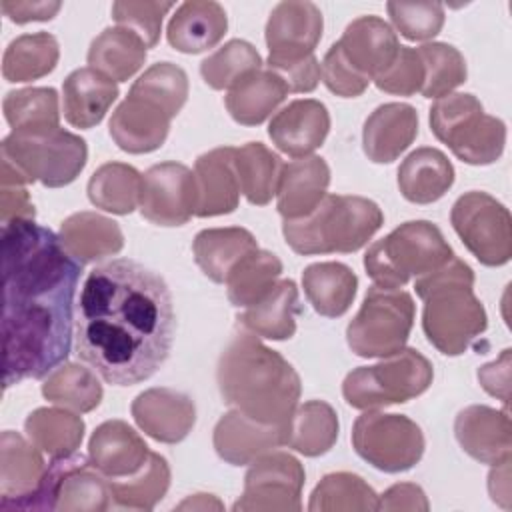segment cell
Listing matches in <instances>:
<instances>
[{"instance_id": "e575fe53", "label": "cell", "mask_w": 512, "mask_h": 512, "mask_svg": "<svg viewBox=\"0 0 512 512\" xmlns=\"http://www.w3.org/2000/svg\"><path fill=\"white\" fill-rule=\"evenodd\" d=\"M302 288L320 316L338 318L352 306L358 278L342 262H316L304 268Z\"/></svg>"}, {"instance_id": "f35d334b", "label": "cell", "mask_w": 512, "mask_h": 512, "mask_svg": "<svg viewBox=\"0 0 512 512\" xmlns=\"http://www.w3.org/2000/svg\"><path fill=\"white\" fill-rule=\"evenodd\" d=\"M84 420L68 408H36L24 420V432L50 458L76 454L84 438Z\"/></svg>"}, {"instance_id": "816d5d0a", "label": "cell", "mask_w": 512, "mask_h": 512, "mask_svg": "<svg viewBox=\"0 0 512 512\" xmlns=\"http://www.w3.org/2000/svg\"><path fill=\"white\" fill-rule=\"evenodd\" d=\"M172 2H114L112 18L118 26L134 32L146 48H154L160 40L162 20L172 10Z\"/></svg>"}, {"instance_id": "f546056e", "label": "cell", "mask_w": 512, "mask_h": 512, "mask_svg": "<svg viewBox=\"0 0 512 512\" xmlns=\"http://www.w3.org/2000/svg\"><path fill=\"white\" fill-rule=\"evenodd\" d=\"M60 242L64 250L82 266L114 256L124 248V234L112 218L98 212H76L60 224Z\"/></svg>"}, {"instance_id": "d6a6232c", "label": "cell", "mask_w": 512, "mask_h": 512, "mask_svg": "<svg viewBox=\"0 0 512 512\" xmlns=\"http://www.w3.org/2000/svg\"><path fill=\"white\" fill-rule=\"evenodd\" d=\"M302 312L298 304V286L294 280L286 278L276 282V286L256 304L248 306L236 316L238 324L268 340H290L296 332V318Z\"/></svg>"}, {"instance_id": "7a4b0ae2", "label": "cell", "mask_w": 512, "mask_h": 512, "mask_svg": "<svg viewBox=\"0 0 512 512\" xmlns=\"http://www.w3.org/2000/svg\"><path fill=\"white\" fill-rule=\"evenodd\" d=\"M176 314L166 280L130 258L100 264L76 304V354L104 382L134 386L168 360Z\"/></svg>"}, {"instance_id": "681fc988", "label": "cell", "mask_w": 512, "mask_h": 512, "mask_svg": "<svg viewBox=\"0 0 512 512\" xmlns=\"http://www.w3.org/2000/svg\"><path fill=\"white\" fill-rule=\"evenodd\" d=\"M262 68L258 50L246 40H230L200 64V74L212 90H230L250 72Z\"/></svg>"}, {"instance_id": "8d00e7d4", "label": "cell", "mask_w": 512, "mask_h": 512, "mask_svg": "<svg viewBox=\"0 0 512 512\" xmlns=\"http://www.w3.org/2000/svg\"><path fill=\"white\" fill-rule=\"evenodd\" d=\"M90 68L114 82H128L146 60V44L122 26L102 30L88 48Z\"/></svg>"}, {"instance_id": "91938a15", "label": "cell", "mask_w": 512, "mask_h": 512, "mask_svg": "<svg viewBox=\"0 0 512 512\" xmlns=\"http://www.w3.org/2000/svg\"><path fill=\"white\" fill-rule=\"evenodd\" d=\"M34 204L30 200L28 190L22 184H2L0 188V220L2 224L12 222L16 218L34 220Z\"/></svg>"}, {"instance_id": "277c9868", "label": "cell", "mask_w": 512, "mask_h": 512, "mask_svg": "<svg viewBox=\"0 0 512 512\" xmlns=\"http://www.w3.org/2000/svg\"><path fill=\"white\" fill-rule=\"evenodd\" d=\"M414 290L424 302L422 330L444 356H460L486 330L488 316L474 294V270L452 256L440 268L416 278Z\"/></svg>"}, {"instance_id": "4dcf8cb0", "label": "cell", "mask_w": 512, "mask_h": 512, "mask_svg": "<svg viewBox=\"0 0 512 512\" xmlns=\"http://www.w3.org/2000/svg\"><path fill=\"white\" fill-rule=\"evenodd\" d=\"M452 184L454 166L438 148H416L398 168L400 194L412 204H432L440 200Z\"/></svg>"}, {"instance_id": "bcb514c9", "label": "cell", "mask_w": 512, "mask_h": 512, "mask_svg": "<svg viewBox=\"0 0 512 512\" xmlns=\"http://www.w3.org/2000/svg\"><path fill=\"white\" fill-rule=\"evenodd\" d=\"M2 110L14 132L60 126L58 92L54 88L10 90L2 100Z\"/></svg>"}, {"instance_id": "d4e9b609", "label": "cell", "mask_w": 512, "mask_h": 512, "mask_svg": "<svg viewBox=\"0 0 512 512\" xmlns=\"http://www.w3.org/2000/svg\"><path fill=\"white\" fill-rule=\"evenodd\" d=\"M196 216L210 218L238 208L240 186L234 170V148L220 146L200 154L194 162Z\"/></svg>"}, {"instance_id": "cb8c5ba5", "label": "cell", "mask_w": 512, "mask_h": 512, "mask_svg": "<svg viewBox=\"0 0 512 512\" xmlns=\"http://www.w3.org/2000/svg\"><path fill=\"white\" fill-rule=\"evenodd\" d=\"M418 136V112L404 102L380 104L364 122L362 150L376 164H390Z\"/></svg>"}, {"instance_id": "ba28073f", "label": "cell", "mask_w": 512, "mask_h": 512, "mask_svg": "<svg viewBox=\"0 0 512 512\" xmlns=\"http://www.w3.org/2000/svg\"><path fill=\"white\" fill-rule=\"evenodd\" d=\"M430 128L452 154L472 166L496 162L506 144V124L484 112L474 94L456 92L438 98L430 108Z\"/></svg>"}, {"instance_id": "e0dca14e", "label": "cell", "mask_w": 512, "mask_h": 512, "mask_svg": "<svg viewBox=\"0 0 512 512\" xmlns=\"http://www.w3.org/2000/svg\"><path fill=\"white\" fill-rule=\"evenodd\" d=\"M324 30L320 8L308 0L278 2L266 22L264 38L270 58H304L314 54Z\"/></svg>"}, {"instance_id": "484cf974", "label": "cell", "mask_w": 512, "mask_h": 512, "mask_svg": "<svg viewBox=\"0 0 512 512\" xmlns=\"http://www.w3.org/2000/svg\"><path fill=\"white\" fill-rule=\"evenodd\" d=\"M148 454L144 438L124 420L102 422L88 440L90 462L110 480L138 472Z\"/></svg>"}, {"instance_id": "1f68e13d", "label": "cell", "mask_w": 512, "mask_h": 512, "mask_svg": "<svg viewBox=\"0 0 512 512\" xmlns=\"http://www.w3.org/2000/svg\"><path fill=\"white\" fill-rule=\"evenodd\" d=\"M258 248L250 230L240 226L206 228L194 236L192 252L198 268L216 284H226L238 262Z\"/></svg>"}, {"instance_id": "30bf717a", "label": "cell", "mask_w": 512, "mask_h": 512, "mask_svg": "<svg viewBox=\"0 0 512 512\" xmlns=\"http://www.w3.org/2000/svg\"><path fill=\"white\" fill-rule=\"evenodd\" d=\"M412 324V296L400 288L374 284L346 328V342L360 358H388L406 346Z\"/></svg>"}, {"instance_id": "680465c9", "label": "cell", "mask_w": 512, "mask_h": 512, "mask_svg": "<svg viewBox=\"0 0 512 512\" xmlns=\"http://www.w3.org/2000/svg\"><path fill=\"white\" fill-rule=\"evenodd\" d=\"M428 498L418 484L400 482L378 496V510H428Z\"/></svg>"}, {"instance_id": "7402d4cb", "label": "cell", "mask_w": 512, "mask_h": 512, "mask_svg": "<svg viewBox=\"0 0 512 512\" xmlns=\"http://www.w3.org/2000/svg\"><path fill=\"white\" fill-rule=\"evenodd\" d=\"M336 44L350 66L370 82L392 64L400 50L392 26L374 14L352 20Z\"/></svg>"}, {"instance_id": "f5cc1de1", "label": "cell", "mask_w": 512, "mask_h": 512, "mask_svg": "<svg viewBox=\"0 0 512 512\" xmlns=\"http://www.w3.org/2000/svg\"><path fill=\"white\" fill-rule=\"evenodd\" d=\"M372 82L378 90L396 96H412L420 92L424 84V66L416 48L400 46L392 64Z\"/></svg>"}, {"instance_id": "ee69618b", "label": "cell", "mask_w": 512, "mask_h": 512, "mask_svg": "<svg viewBox=\"0 0 512 512\" xmlns=\"http://www.w3.org/2000/svg\"><path fill=\"white\" fill-rule=\"evenodd\" d=\"M282 262L276 254L256 248L244 256L226 280V294L232 306L248 308L262 300L278 282Z\"/></svg>"}, {"instance_id": "ab89813d", "label": "cell", "mask_w": 512, "mask_h": 512, "mask_svg": "<svg viewBox=\"0 0 512 512\" xmlns=\"http://www.w3.org/2000/svg\"><path fill=\"white\" fill-rule=\"evenodd\" d=\"M60 58L58 40L48 32L14 38L2 56V76L8 82H32L50 74Z\"/></svg>"}, {"instance_id": "5bb4252c", "label": "cell", "mask_w": 512, "mask_h": 512, "mask_svg": "<svg viewBox=\"0 0 512 512\" xmlns=\"http://www.w3.org/2000/svg\"><path fill=\"white\" fill-rule=\"evenodd\" d=\"M306 480L304 466L288 452H266L258 456L246 476L244 492L232 504V510H266L298 512L302 510V486Z\"/></svg>"}, {"instance_id": "f6af8a7d", "label": "cell", "mask_w": 512, "mask_h": 512, "mask_svg": "<svg viewBox=\"0 0 512 512\" xmlns=\"http://www.w3.org/2000/svg\"><path fill=\"white\" fill-rule=\"evenodd\" d=\"M310 512H340V510H378V494L358 474L332 472L326 474L310 494Z\"/></svg>"}, {"instance_id": "db71d44e", "label": "cell", "mask_w": 512, "mask_h": 512, "mask_svg": "<svg viewBox=\"0 0 512 512\" xmlns=\"http://www.w3.org/2000/svg\"><path fill=\"white\" fill-rule=\"evenodd\" d=\"M320 76H322V82L326 84V88L332 94L342 96V98H356L370 84V80L366 76L358 74L350 66V62L344 58V54L340 52L336 42L330 46V50L322 58Z\"/></svg>"}, {"instance_id": "60d3db41", "label": "cell", "mask_w": 512, "mask_h": 512, "mask_svg": "<svg viewBox=\"0 0 512 512\" xmlns=\"http://www.w3.org/2000/svg\"><path fill=\"white\" fill-rule=\"evenodd\" d=\"M142 174L124 162H106L94 170L88 180L90 202L118 216L130 214L140 202Z\"/></svg>"}, {"instance_id": "603a6c76", "label": "cell", "mask_w": 512, "mask_h": 512, "mask_svg": "<svg viewBox=\"0 0 512 512\" xmlns=\"http://www.w3.org/2000/svg\"><path fill=\"white\" fill-rule=\"evenodd\" d=\"M170 122L172 118L162 108L128 94L112 112L108 132L120 150L128 154H148L166 142Z\"/></svg>"}, {"instance_id": "7bdbcfd3", "label": "cell", "mask_w": 512, "mask_h": 512, "mask_svg": "<svg viewBox=\"0 0 512 512\" xmlns=\"http://www.w3.org/2000/svg\"><path fill=\"white\" fill-rule=\"evenodd\" d=\"M102 394V384L96 374L76 362L60 364L46 376L42 384V396L48 402L78 414L98 408Z\"/></svg>"}, {"instance_id": "f1b7e54d", "label": "cell", "mask_w": 512, "mask_h": 512, "mask_svg": "<svg viewBox=\"0 0 512 512\" xmlns=\"http://www.w3.org/2000/svg\"><path fill=\"white\" fill-rule=\"evenodd\" d=\"M228 30L226 10L214 0L182 2L172 14L166 38L168 44L184 54H200L214 48Z\"/></svg>"}, {"instance_id": "9f6ffc18", "label": "cell", "mask_w": 512, "mask_h": 512, "mask_svg": "<svg viewBox=\"0 0 512 512\" xmlns=\"http://www.w3.org/2000/svg\"><path fill=\"white\" fill-rule=\"evenodd\" d=\"M478 382L482 388L500 398L504 408H508V388H510V348L502 350L500 358L478 368Z\"/></svg>"}, {"instance_id": "c3c4849f", "label": "cell", "mask_w": 512, "mask_h": 512, "mask_svg": "<svg viewBox=\"0 0 512 512\" xmlns=\"http://www.w3.org/2000/svg\"><path fill=\"white\" fill-rule=\"evenodd\" d=\"M128 94L156 104L174 118L188 100V76L172 62H156L138 76Z\"/></svg>"}, {"instance_id": "4fadbf2b", "label": "cell", "mask_w": 512, "mask_h": 512, "mask_svg": "<svg viewBox=\"0 0 512 512\" xmlns=\"http://www.w3.org/2000/svg\"><path fill=\"white\" fill-rule=\"evenodd\" d=\"M114 508L110 480L82 454L52 458L34 510L102 512Z\"/></svg>"}, {"instance_id": "b9f144b4", "label": "cell", "mask_w": 512, "mask_h": 512, "mask_svg": "<svg viewBox=\"0 0 512 512\" xmlns=\"http://www.w3.org/2000/svg\"><path fill=\"white\" fill-rule=\"evenodd\" d=\"M110 488L114 508L152 510L170 488V466L164 456L150 452L138 472L110 480Z\"/></svg>"}, {"instance_id": "d590c367", "label": "cell", "mask_w": 512, "mask_h": 512, "mask_svg": "<svg viewBox=\"0 0 512 512\" xmlns=\"http://www.w3.org/2000/svg\"><path fill=\"white\" fill-rule=\"evenodd\" d=\"M336 410L324 400H308L292 412L284 426V446L316 458L326 454L338 440Z\"/></svg>"}, {"instance_id": "2e32d148", "label": "cell", "mask_w": 512, "mask_h": 512, "mask_svg": "<svg viewBox=\"0 0 512 512\" xmlns=\"http://www.w3.org/2000/svg\"><path fill=\"white\" fill-rule=\"evenodd\" d=\"M46 470L48 464L34 442L4 430L0 436V510H34Z\"/></svg>"}, {"instance_id": "5b68a950", "label": "cell", "mask_w": 512, "mask_h": 512, "mask_svg": "<svg viewBox=\"0 0 512 512\" xmlns=\"http://www.w3.org/2000/svg\"><path fill=\"white\" fill-rule=\"evenodd\" d=\"M380 206L364 196L326 194L304 218L284 220L286 244L302 256L350 254L360 250L382 228Z\"/></svg>"}, {"instance_id": "6125c7cd", "label": "cell", "mask_w": 512, "mask_h": 512, "mask_svg": "<svg viewBox=\"0 0 512 512\" xmlns=\"http://www.w3.org/2000/svg\"><path fill=\"white\" fill-rule=\"evenodd\" d=\"M180 510L184 508H222V504L212 496V494H194L188 500H184L182 504H178Z\"/></svg>"}, {"instance_id": "94428289", "label": "cell", "mask_w": 512, "mask_h": 512, "mask_svg": "<svg viewBox=\"0 0 512 512\" xmlns=\"http://www.w3.org/2000/svg\"><path fill=\"white\" fill-rule=\"evenodd\" d=\"M488 492L494 502L504 508H510V458L494 464L488 476Z\"/></svg>"}, {"instance_id": "7c38bea8", "label": "cell", "mask_w": 512, "mask_h": 512, "mask_svg": "<svg viewBox=\"0 0 512 512\" xmlns=\"http://www.w3.org/2000/svg\"><path fill=\"white\" fill-rule=\"evenodd\" d=\"M450 222L462 244L484 266H504L512 256V218L508 208L494 196L472 190L462 194Z\"/></svg>"}, {"instance_id": "52a82bcc", "label": "cell", "mask_w": 512, "mask_h": 512, "mask_svg": "<svg viewBox=\"0 0 512 512\" xmlns=\"http://www.w3.org/2000/svg\"><path fill=\"white\" fill-rule=\"evenodd\" d=\"M454 256L440 228L428 220H410L374 242L364 254L366 274L382 288H402Z\"/></svg>"}, {"instance_id": "11a10c76", "label": "cell", "mask_w": 512, "mask_h": 512, "mask_svg": "<svg viewBox=\"0 0 512 512\" xmlns=\"http://www.w3.org/2000/svg\"><path fill=\"white\" fill-rule=\"evenodd\" d=\"M268 70L282 78L288 92H312L320 82V64L314 54L304 58H270Z\"/></svg>"}, {"instance_id": "9a60e30c", "label": "cell", "mask_w": 512, "mask_h": 512, "mask_svg": "<svg viewBox=\"0 0 512 512\" xmlns=\"http://www.w3.org/2000/svg\"><path fill=\"white\" fill-rule=\"evenodd\" d=\"M142 218L158 226H182L196 216L194 172L180 162H160L142 174Z\"/></svg>"}, {"instance_id": "83f0119b", "label": "cell", "mask_w": 512, "mask_h": 512, "mask_svg": "<svg viewBox=\"0 0 512 512\" xmlns=\"http://www.w3.org/2000/svg\"><path fill=\"white\" fill-rule=\"evenodd\" d=\"M116 98V82L90 66L76 68L62 84V112L74 128L88 130L100 124Z\"/></svg>"}, {"instance_id": "6f0895ef", "label": "cell", "mask_w": 512, "mask_h": 512, "mask_svg": "<svg viewBox=\"0 0 512 512\" xmlns=\"http://www.w3.org/2000/svg\"><path fill=\"white\" fill-rule=\"evenodd\" d=\"M60 8H62L60 2H32V0H2L0 2V10L4 12V16L16 24L52 20Z\"/></svg>"}, {"instance_id": "f907efd6", "label": "cell", "mask_w": 512, "mask_h": 512, "mask_svg": "<svg viewBox=\"0 0 512 512\" xmlns=\"http://www.w3.org/2000/svg\"><path fill=\"white\" fill-rule=\"evenodd\" d=\"M386 10L394 28L412 42L430 40L444 26L440 2H388Z\"/></svg>"}, {"instance_id": "6da1fadb", "label": "cell", "mask_w": 512, "mask_h": 512, "mask_svg": "<svg viewBox=\"0 0 512 512\" xmlns=\"http://www.w3.org/2000/svg\"><path fill=\"white\" fill-rule=\"evenodd\" d=\"M80 274L82 264L50 228L30 218L2 224L4 388L66 362Z\"/></svg>"}, {"instance_id": "ffe728a7", "label": "cell", "mask_w": 512, "mask_h": 512, "mask_svg": "<svg viewBox=\"0 0 512 512\" xmlns=\"http://www.w3.org/2000/svg\"><path fill=\"white\" fill-rule=\"evenodd\" d=\"M328 132V108L314 98L292 100L278 110L268 124V136L274 146L292 158L312 156V152L324 144Z\"/></svg>"}, {"instance_id": "74e56055", "label": "cell", "mask_w": 512, "mask_h": 512, "mask_svg": "<svg viewBox=\"0 0 512 512\" xmlns=\"http://www.w3.org/2000/svg\"><path fill=\"white\" fill-rule=\"evenodd\" d=\"M282 158L262 142H248L234 148V170L240 192L254 206H266L278 190Z\"/></svg>"}, {"instance_id": "3957f363", "label": "cell", "mask_w": 512, "mask_h": 512, "mask_svg": "<svg viewBox=\"0 0 512 512\" xmlns=\"http://www.w3.org/2000/svg\"><path fill=\"white\" fill-rule=\"evenodd\" d=\"M216 382L228 406L264 424H286L302 392L294 366L248 330L234 334L222 350Z\"/></svg>"}, {"instance_id": "8992f818", "label": "cell", "mask_w": 512, "mask_h": 512, "mask_svg": "<svg viewBox=\"0 0 512 512\" xmlns=\"http://www.w3.org/2000/svg\"><path fill=\"white\" fill-rule=\"evenodd\" d=\"M2 184L42 182L46 188L72 184L86 166V140L60 126L10 132L0 146Z\"/></svg>"}, {"instance_id": "8fae6325", "label": "cell", "mask_w": 512, "mask_h": 512, "mask_svg": "<svg viewBox=\"0 0 512 512\" xmlns=\"http://www.w3.org/2000/svg\"><path fill=\"white\" fill-rule=\"evenodd\" d=\"M352 446L376 470L396 474L422 460L426 442L420 426L408 416L366 410L352 426Z\"/></svg>"}, {"instance_id": "4316f807", "label": "cell", "mask_w": 512, "mask_h": 512, "mask_svg": "<svg viewBox=\"0 0 512 512\" xmlns=\"http://www.w3.org/2000/svg\"><path fill=\"white\" fill-rule=\"evenodd\" d=\"M330 184V168L320 156H304L284 164L276 208L284 220L308 216L326 196Z\"/></svg>"}, {"instance_id": "7dc6e473", "label": "cell", "mask_w": 512, "mask_h": 512, "mask_svg": "<svg viewBox=\"0 0 512 512\" xmlns=\"http://www.w3.org/2000/svg\"><path fill=\"white\" fill-rule=\"evenodd\" d=\"M424 66L422 96L442 98L466 82V60L458 48L446 42H430L416 48Z\"/></svg>"}, {"instance_id": "ac0fdd59", "label": "cell", "mask_w": 512, "mask_h": 512, "mask_svg": "<svg viewBox=\"0 0 512 512\" xmlns=\"http://www.w3.org/2000/svg\"><path fill=\"white\" fill-rule=\"evenodd\" d=\"M138 428L164 444L182 442L196 424L194 400L172 388H148L130 406Z\"/></svg>"}, {"instance_id": "d6986e66", "label": "cell", "mask_w": 512, "mask_h": 512, "mask_svg": "<svg viewBox=\"0 0 512 512\" xmlns=\"http://www.w3.org/2000/svg\"><path fill=\"white\" fill-rule=\"evenodd\" d=\"M454 436L460 448L480 464H500L512 454V426L508 408L496 410L472 404L458 412Z\"/></svg>"}, {"instance_id": "44dd1931", "label": "cell", "mask_w": 512, "mask_h": 512, "mask_svg": "<svg viewBox=\"0 0 512 512\" xmlns=\"http://www.w3.org/2000/svg\"><path fill=\"white\" fill-rule=\"evenodd\" d=\"M284 426L286 424H264L240 410H230L216 422L212 444L224 462L246 466L258 456L284 446Z\"/></svg>"}, {"instance_id": "836d02e7", "label": "cell", "mask_w": 512, "mask_h": 512, "mask_svg": "<svg viewBox=\"0 0 512 512\" xmlns=\"http://www.w3.org/2000/svg\"><path fill=\"white\" fill-rule=\"evenodd\" d=\"M288 96V86L272 70H256L234 84L224 104L234 122L242 126L262 124Z\"/></svg>"}, {"instance_id": "9c48e42d", "label": "cell", "mask_w": 512, "mask_h": 512, "mask_svg": "<svg viewBox=\"0 0 512 512\" xmlns=\"http://www.w3.org/2000/svg\"><path fill=\"white\" fill-rule=\"evenodd\" d=\"M432 380L430 360L414 348H402L380 364L348 372L342 382V396L356 410H374L424 394Z\"/></svg>"}]
</instances>
